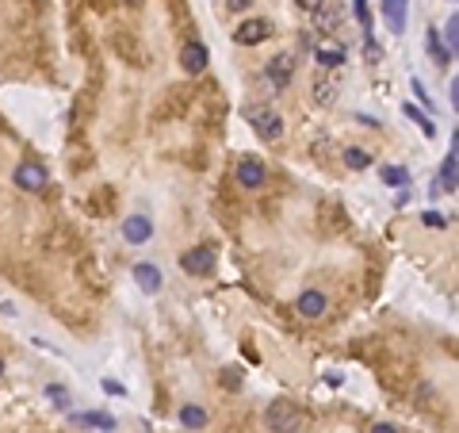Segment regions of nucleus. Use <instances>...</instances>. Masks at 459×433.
<instances>
[{
    "label": "nucleus",
    "mask_w": 459,
    "mask_h": 433,
    "mask_svg": "<svg viewBox=\"0 0 459 433\" xmlns=\"http://www.w3.org/2000/svg\"><path fill=\"white\" fill-rule=\"evenodd\" d=\"M77 425H104V430H111V418H107V414H81V418H77Z\"/></svg>",
    "instance_id": "21"
},
{
    "label": "nucleus",
    "mask_w": 459,
    "mask_h": 433,
    "mask_svg": "<svg viewBox=\"0 0 459 433\" xmlns=\"http://www.w3.org/2000/svg\"><path fill=\"white\" fill-rule=\"evenodd\" d=\"M107 433H111V430H107Z\"/></svg>",
    "instance_id": "33"
},
{
    "label": "nucleus",
    "mask_w": 459,
    "mask_h": 433,
    "mask_svg": "<svg viewBox=\"0 0 459 433\" xmlns=\"http://www.w3.org/2000/svg\"><path fill=\"white\" fill-rule=\"evenodd\" d=\"M356 19H360V27L368 31L371 27V12H368V0H356Z\"/></svg>",
    "instance_id": "24"
},
{
    "label": "nucleus",
    "mask_w": 459,
    "mask_h": 433,
    "mask_svg": "<svg viewBox=\"0 0 459 433\" xmlns=\"http://www.w3.org/2000/svg\"><path fill=\"white\" fill-rule=\"evenodd\" d=\"M149 234H153V223H149L146 215H131L123 223V238L131 246H142V242H149Z\"/></svg>",
    "instance_id": "6"
},
{
    "label": "nucleus",
    "mask_w": 459,
    "mask_h": 433,
    "mask_svg": "<svg viewBox=\"0 0 459 433\" xmlns=\"http://www.w3.org/2000/svg\"><path fill=\"white\" fill-rule=\"evenodd\" d=\"M371 433H394V425H383V422H379V425H375V430H371Z\"/></svg>",
    "instance_id": "30"
},
{
    "label": "nucleus",
    "mask_w": 459,
    "mask_h": 433,
    "mask_svg": "<svg viewBox=\"0 0 459 433\" xmlns=\"http://www.w3.org/2000/svg\"><path fill=\"white\" fill-rule=\"evenodd\" d=\"M104 391H111V395H123L127 387H123V383H115V380H104Z\"/></svg>",
    "instance_id": "27"
},
{
    "label": "nucleus",
    "mask_w": 459,
    "mask_h": 433,
    "mask_svg": "<svg viewBox=\"0 0 459 433\" xmlns=\"http://www.w3.org/2000/svg\"><path fill=\"white\" fill-rule=\"evenodd\" d=\"M264 73H268V81L276 84V89H287V84H291V77H295V62L287 58V54H276V58L268 62V69H264Z\"/></svg>",
    "instance_id": "4"
},
{
    "label": "nucleus",
    "mask_w": 459,
    "mask_h": 433,
    "mask_svg": "<svg viewBox=\"0 0 459 433\" xmlns=\"http://www.w3.org/2000/svg\"><path fill=\"white\" fill-rule=\"evenodd\" d=\"M46 395H50V399H54V403H66V391H62L57 383H50V387H46Z\"/></svg>",
    "instance_id": "26"
},
{
    "label": "nucleus",
    "mask_w": 459,
    "mask_h": 433,
    "mask_svg": "<svg viewBox=\"0 0 459 433\" xmlns=\"http://www.w3.org/2000/svg\"><path fill=\"white\" fill-rule=\"evenodd\" d=\"M123 4H138V0H123Z\"/></svg>",
    "instance_id": "31"
},
{
    "label": "nucleus",
    "mask_w": 459,
    "mask_h": 433,
    "mask_svg": "<svg viewBox=\"0 0 459 433\" xmlns=\"http://www.w3.org/2000/svg\"><path fill=\"white\" fill-rule=\"evenodd\" d=\"M238 184H241V188H249V192L261 188V184H264V165H261V161H256V158L241 161V165H238Z\"/></svg>",
    "instance_id": "10"
},
{
    "label": "nucleus",
    "mask_w": 459,
    "mask_h": 433,
    "mask_svg": "<svg viewBox=\"0 0 459 433\" xmlns=\"http://www.w3.org/2000/svg\"><path fill=\"white\" fill-rule=\"evenodd\" d=\"M383 16L391 31H406V0H383Z\"/></svg>",
    "instance_id": "12"
},
{
    "label": "nucleus",
    "mask_w": 459,
    "mask_h": 433,
    "mask_svg": "<svg viewBox=\"0 0 459 433\" xmlns=\"http://www.w3.org/2000/svg\"><path fill=\"white\" fill-rule=\"evenodd\" d=\"M314 96H318V104H333V84L318 81V84H314Z\"/></svg>",
    "instance_id": "23"
},
{
    "label": "nucleus",
    "mask_w": 459,
    "mask_h": 433,
    "mask_svg": "<svg viewBox=\"0 0 459 433\" xmlns=\"http://www.w3.org/2000/svg\"><path fill=\"white\" fill-rule=\"evenodd\" d=\"M249 4H253V0H230V8H234V12H245Z\"/></svg>",
    "instance_id": "29"
},
{
    "label": "nucleus",
    "mask_w": 459,
    "mask_h": 433,
    "mask_svg": "<svg viewBox=\"0 0 459 433\" xmlns=\"http://www.w3.org/2000/svg\"><path fill=\"white\" fill-rule=\"evenodd\" d=\"M299 8H306V12H318L321 8V0H295Z\"/></svg>",
    "instance_id": "28"
},
{
    "label": "nucleus",
    "mask_w": 459,
    "mask_h": 433,
    "mask_svg": "<svg viewBox=\"0 0 459 433\" xmlns=\"http://www.w3.org/2000/svg\"><path fill=\"white\" fill-rule=\"evenodd\" d=\"M440 184L444 188H456V142H451V150H448V158H444V165H440Z\"/></svg>",
    "instance_id": "15"
},
{
    "label": "nucleus",
    "mask_w": 459,
    "mask_h": 433,
    "mask_svg": "<svg viewBox=\"0 0 459 433\" xmlns=\"http://www.w3.org/2000/svg\"><path fill=\"white\" fill-rule=\"evenodd\" d=\"M264 425H268L272 433H291L299 425V410L291 399H272L268 410H264Z\"/></svg>",
    "instance_id": "1"
},
{
    "label": "nucleus",
    "mask_w": 459,
    "mask_h": 433,
    "mask_svg": "<svg viewBox=\"0 0 459 433\" xmlns=\"http://www.w3.org/2000/svg\"><path fill=\"white\" fill-rule=\"evenodd\" d=\"M234 39H238L241 46H256L261 39H268V24H264V19H245V24L234 31Z\"/></svg>",
    "instance_id": "11"
},
{
    "label": "nucleus",
    "mask_w": 459,
    "mask_h": 433,
    "mask_svg": "<svg viewBox=\"0 0 459 433\" xmlns=\"http://www.w3.org/2000/svg\"><path fill=\"white\" fill-rule=\"evenodd\" d=\"M295 307H299V315H303V318H321V315L329 311V300H326L321 292H314V288H310V292L299 295Z\"/></svg>",
    "instance_id": "8"
},
{
    "label": "nucleus",
    "mask_w": 459,
    "mask_h": 433,
    "mask_svg": "<svg viewBox=\"0 0 459 433\" xmlns=\"http://www.w3.org/2000/svg\"><path fill=\"white\" fill-rule=\"evenodd\" d=\"M337 19H341V16H337L333 8H326V12L318 8V31H333V27H337Z\"/></svg>",
    "instance_id": "20"
},
{
    "label": "nucleus",
    "mask_w": 459,
    "mask_h": 433,
    "mask_svg": "<svg viewBox=\"0 0 459 433\" xmlns=\"http://www.w3.org/2000/svg\"><path fill=\"white\" fill-rule=\"evenodd\" d=\"M406 116H410L413 123H418L421 131H425V138H433V134H436V127L429 123V116H425V111H413V104H406Z\"/></svg>",
    "instance_id": "19"
},
{
    "label": "nucleus",
    "mask_w": 459,
    "mask_h": 433,
    "mask_svg": "<svg viewBox=\"0 0 459 433\" xmlns=\"http://www.w3.org/2000/svg\"><path fill=\"white\" fill-rule=\"evenodd\" d=\"M0 372H4V360H0Z\"/></svg>",
    "instance_id": "32"
},
{
    "label": "nucleus",
    "mask_w": 459,
    "mask_h": 433,
    "mask_svg": "<svg viewBox=\"0 0 459 433\" xmlns=\"http://www.w3.org/2000/svg\"><path fill=\"white\" fill-rule=\"evenodd\" d=\"M383 184H391V188H406L410 184V173L402 165H383Z\"/></svg>",
    "instance_id": "16"
},
{
    "label": "nucleus",
    "mask_w": 459,
    "mask_h": 433,
    "mask_svg": "<svg viewBox=\"0 0 459 433\" xmlns=\"http://www.w3.org/2000/svg\"><path fill=\"white\" fill-rule=\"evenodd\" d=\"M344 165L360 173V169H368V165H371V154H368V150H360V146H348V150H344Z\"/></svg>",
    "instance_id": "14"
},
{
    "label": "nucleus",
    "mask_w": 459,
    "mask_h": 433,
    "mask_svg": "<svg viewBox=\"0 0 459 433\" xmlns=\"http://www.w3.org/2000/svg\"><path fill=\"white\" fill-rule=\"evenodd\" d=\"M134 280H138V288H142L146 295H157V292H161V268L149 265V261L134 265Z\"/></svg>",
    "instance_id": "7"
},
{
    "label": "nucleus",
    "mask_w": 459,
    "mask_h": 433,
    "mask_svg": "<svg viewBox=\"0 0 459 433\" xmlns=\"http://www.w3.org/2000/svg\"><path fill=\"white\" fill-rule=\"evenodd\" d=\"M456 46H459V19L451 16L448 19V54H451V58H456Z\"/></svg>",
    "instance_id": "22"
},
{
    "label": "nucleus",
    "mask_w": 459,
    "mask_h": 433,
    "mask_svg": "<svg viewBox=\"0 0 459 433\" xmlns=\"http://www.w3.org/2000/svg\"><path fill=\"white\" fill-rule=\"evenodd\" d=\"M180 422H184V430H203L207 410L203 407H180Z\"/></svg>",
    "instance_id": "13"
},
{
    "label": "nucleus",
    "mask_w": 459,
    "mask_h": 433,
    "mask_svg": "<svg viewBox=\"0 0 459 433\" xmlns=\"http://www.w3.org/2000/svg\"><path fill=\"white\" fill-rule=\"evenodd\" d=\"M429 50H433V58H436V66H440V69L451 62V54L440 46V35H436V31H429Z\"/></svg>",
    "instance_id": "18"
},
{
    "label": "nucleus",
    "mask_w": 459,
    "mask_h": 433,
    "mask_svg": "<svg viewBox=\"0 0 459 433\" xmlns=\"http://www.w3.org/2000/svg\"><path fill=\"white\" fill-rule=\"evenodd\" d=\"M425 226H448V219L440 211H425Z\"/></svg>",
    "instance_id": "25"
},
{
    "label": "nucleus",
    "mask_w": 459,
    "mask_h": 433,
    "mask_svg": "<svg viewBox=\"0 0 459 433\" xmlns=\"http://www.w3.org/2000/svg\"><path fill=\"white\" fill-rule=\"evenodd\" d=\"M253 127H256V134H261L264 142L283 138V119H279L276 111H256V116H253Z\"/></svg>",
    "instance_id": "5"
},
{
    "label": "nucleus",
    "mask_w": 459,
    "mask_h": 433,
    "mask_svg": "<svg viewBox=\"0 0 459 433\" xmlns=\"http://www.w3.org/2000/svg\"><path fill=\"white\" fill-rule=\"evenodd\" d=\"M341 62H344V50H341V46H318V66L337 69Z\"/></svg>",
    "instance_id": "17"
},
{
    "label": "nucleus",
    "mask_w": 459,
    "mask_h": 433,
    "mask_svg": "<svg viewBox=\"0 0 459 433\" xmlns=\"http://www.w3.org/2000/svg\"><path fill=\"white\" fill-rule=\"evenodd\" d=\"M16 184L24 192H42L50 184V176H46V169H42L39 161H19L16 165Z\"/></svg>",
    "instance_id": "3"
},
{
    "label": "nucleus",
    "mask_w": 459,
    "mask_h": 433,
    "mask_svg": "<svg viewBox=\"0 0 459 433\" xmlns=\"http://www.w3.org/2000/svg\"><path fill=\"white\" fill-rule=\"evenodd\" d=\"M207 58H211V54H207L203 42H188V46L180 50V66L188 69V73H203V69H207Z\"/></svg>",
    "instance_id": "9"
},
{
    "label": "nucleus",
    "mask_w": 459,
    "mask_h": 433,
    "mask_svg": "<svg viewBox=\"0 0 459 433\" xmlns=\"http://www.w3.org/2000/svg\"><path fill=\"white\" fill-rule=\"evenodd\" d=\"M180 265L188 276H211L214 265H218V253H214L211 246H196V250H188L180 257Z\"/></svg>",
    "instance_id": "2"
}]
</instances>
